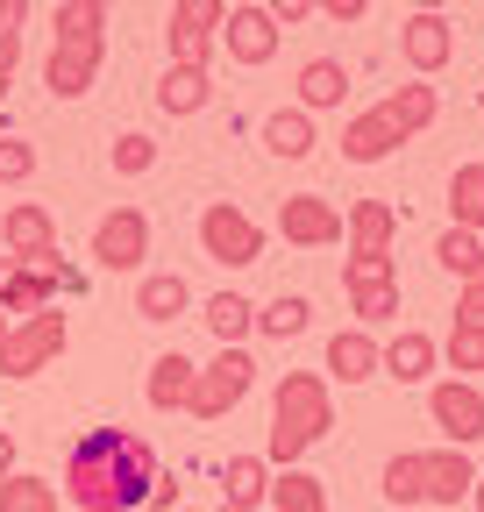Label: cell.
Here are the masks:
<instances>
[{"instance_id": "obj_25", "label": "cell", "mask_w": 484, "mask_h": 512, "mask_svg": "<svg viewBox=\"0 0 484 512\" xmlns=\"http://www.w3.org/2000/svg\"><path fill=\"white\" fill-rule=\"evenodd\" d=\"M214 100V72H186V64H171V72L157 79V107L164 114H200Z\"/></svg>"}, {"instance_id": "obj_14", "label": "cell", "mask_w": 484, "mask_h": 512, "mask_svg": "<svg viewBox=\"0 0 484 512\" xmlns=\"http://www.w3.org/2000/svg\"><path fill=\"white\" fill-rule=\"evenodd\" d=\"M278 43H285V29H278L264 8H228V22H221V50H228L235 64H271Z\"/></svg>"}, {"instance_id": "obj_38", "label": "cell", "mask_w": 484, "mask_h": 512, "mask_svg": "<svg viewBox=\"0 0 484 512\" xmlns=\"http://www.w3.org/2000/svg\"><path fill=\"white\" fill-rule=\"evenodd\" d=\"M456 328H484V271L463 278V292H456Z\"/></svg>"}, {"instance_id": "obj_43", "label": "cell", "mask_w": 484, "mask_h": 512, "mask_svg": "<svg viewBox=\"0 0 484 512\" xmlns=\"http://www.w3.org/2000/svg\"><path fill=\"white\" fill-rule=\"evenodd\" d=\"M0 22H8V29H22V22H29V0H0Z\"/></svg>"}, {"instance_id": "obj_6", "label": "cell", "mask_w": 484, "mask_h": 512, "mask_svg": "<svg viewBox=\"0 0 484 512\" xmlns=\"http://www.w3.org/2000/svg\"><path fill=\"white\" fill-rule=\"evenodd\" d=\"M221 22H228V0H171V64L186 72H207L214 50H221Z\"/></svg>"}, {"instance_id": "obj_13", "label": "cell", "mask_w": 484, "mask_h": 512, "mask_svg": "<svg viewBox=\"0 0 484 512\" xmlns=\"http://www.w3.org/2000/svg\"><path fill=\"white\" fill-rule=\"evenodd\" d=\"M399 57L413 64L420 79H435L442 64L456 57V29H449V15H406V22H399Z\"/></svg>"}, {"instance_id": "obj_48", "label": "cell", "mask_w": 484, "mask_h": 512, "mask_svg": "<svg viewBox=\"0 0 484 512\" xmlns=\"http://www.w3.org/2000/svg\"><path fill=\"white\" fill-rule=\"evenodd\" d=\"M221 512H257V505H221Z\"/></svg>"}, {"instance_id": "obj_16", "label": "cell", "mask_w": 484, "mask_h": 512, "mask_svg": "<svg viewBox=\"0 0 484 512\" xmlns=\"http://www.w3.org/2000/svg\"><path fill=\"white\" fill-rule=\"evenodd\" d=\"M321 377H328V384H371V377H385L371 328H342V335L328 342V370H321Z\"/></svg>"}, {"instance_id": "obj_1", "label": "cell", "mask_w": 484, "mask_h": 512, "mask_svg": "<svg viewBox=\"0 0 484 512\" xmlns=\"http://www.w3.org/2000/svg\"><path fill=\"white\" fill-rule=\"evenodd\" d=\"M157 484V448L129 427H86L65 448V498L79 512H136Z\"/></svg>"}, {"instance_id": "obj_21", "label": "cell", "mask_w": 484, "mask_h": 512, "mask_svg": "<svg viewBox=\"0 0 484 512\" xmlns=\"http://www.w3.org/2000/svg\"><path fill=\"white\" fill-rule=\"evenodd\" d=\"M378 114H385V121L399 128V136H406V143H413V136H420V128H435V114H442V100H435V86H420V79H413V86H399V93H385V100H378Z\"/></svg>"}, {"instance_id": "obj_27", "label": "cell", "mask_w": 484, "mask_h": 512, "mask_svg": "<svg viewBox=\"0 0 484 512\" xmlns=\"http://www.w3.org/2000/svg\"><path fill=\"white\" fill-rule=\"evenodd\" d=\"M271 512H328V484L314 470H278L271 477Z\"/></svg>"}, {"instance_id": "obj_19", "label": "cell", "mask_w": 484, "mask_h": 512, "mask_svg": "<svg viewBox=\"0 0 484 512\" xmlns=\"http://www.w3.org/2000/svg\"><path fill=\"white\" fill-rule=\"evenodd\" d=\"M314 114L307 107H278V114H264V150L271 157H285V164H299V157H314Z\"/></svg>"}, {"instance_id": "obj_34", "label": "cell", "mask_w": 484, "mask_h": 512, "mask_svg": "<svg viewBox=\"0 0 484 512\" xmlns=\"http://www.w3.org/2000/svg\"><path fill=\"white\" fill-rule=\"evenodd\" d=\"M150 164H157V143L143 136V128H129V136H114V171H121V178H143Z\"/></svg>"}, {"instance_id": "obj_24", "label": "cell", "mask_w": 484, "mask_h": 512, "mask_svg": "<svg viewBox=\"0 0 484 512\" xmlns=\"http://www.w3.org/2000/svg\"><path fill=\"white\" fill-rule=\"evenodd\" d=\"M200 320L214 328V342H221V349H242V335L257 328V306L242 299V292H214V299L200 306Z\"/></svg>"}, {"instance_id": "obj_53", "label": "cell", "mask_w": 484, "mask_h": 512, "mask_svg": "<svg viewBox=\"0 0 484 512\" xmlns=\"http://www.w3.org/2000/svg\"><path fill=\"white\" fill-rule=\"evenodd\" d=\"M477 107H484V100H477Z\"/></svg>"}, {"instance_id": "obj_23", "label": "cell", "mask_w": 484, "mask_h": 512, "mask_svg": "<svg viewBox=\"0 0 484 512\" xmlns=\"http://www.w3.org/2000/svg\"><path fill=\"white\" fill-rule=\"evenodd\" d=\"M349 93V64L342 57H314V64H299V107L321 114V107H342Z\"/></svg>"}, {"instance_id": "obj_2", "label": "cell", "mask_w": 484, "mask_h": 512, "mask_svg": "<svg viewBox=\"0 0 484 512\" xmlns=\"http://www.w3.org/2000/svg\"><path fill=\"white\" fill-rule=\"evenodd\" d=\"M107 22H114V0H65L57 8V43L43 57V86L50 100H86L100 64H107Z\"/></svg>"}, {"instance_id": "obj_36", "label": "cell", "mask_w": 484, "mask_h": 512, "mask_svg": "<svg viewBox=\"0 0 484 512\" xmlns=\"http://www.w3.org/2000/svg\"><path fill=\"white\" fill-rule=\"evenodd\" d=\"M399 278V256H349L342 264V285H392Z\"/></svg>"}, {"instance_id": "obj_37", "label": "cell", "mask_w": 484, "mask_h": 512, "mask_svg": "<svg viewBox=\"0 0 484 512\" xmlns=\"http://www.w3.org/2000/svg\"><path fill=\"white\" fill-rule=\"evenodd\" d=\"M22 178H36V150L22 136H0V185H22Z\"/></svg>"}, {"instance_id": "obj_50", "label": "cell", "mask_w": 484, "mask_h": 512, "mask_svg": "<svg viewBox=\"0 0 484 512\" xmlns=\"http://www.w3.org/2000/svg\"><path fill=\"white\" fill-rule=\"evenodd\" d=\"M8 86H15V79H0V100H8Z\"/></svg>"}, {"instance_id": "obj_49", "label": "cell", "mask_w": 484, "mask_h": 512, "mask_svg": "<svg viewBox=\"0 0 484 512\" xmlns=\"http://www.w3.org/2000/svg\"><path fill=\"white\" fill-rule=\"evenodd\" d=\"M8 328H15V320H8V313H0V335H8Z\"/></svg>"}, {"instance_id": "obj_26", "label": "cell", "mask_w": 484, "mask_h": 512, "mask_svg": "<svg viewBox=\"0 0 484 512\" xmlns=\"http://www.w3.org/2000/svg\"><path fill=\"white\" fill-rule=\"evenodd\" d=\"M449 228H484V164H456L449 171Z\"/></svg>"}, {"instance_id": "obj_32", "label": "cell", "mask_w": 484, "mask_h": 512, "mask_svg": "<svg viewBox=\"0 0 484 512\" xmlns=\"http://www.w3.org/2000/svg\"><path fill=\"white\" fill-rule=\"evenodd\" d=\"M435 264H442L449 278H477V271H484V242H477L470 228H442V235H435Z\"/></svg>"}, {"instance_id": "obj_12", "label": "cell", "mask_w": 484, "mask_h": 512, "mask_svg": "<svg viewBox=\"0 0 484 512\" xmlns=\"http://www.w3.org/2000/svg\"><path fill=\"white\" fill-rule=\"evenodd\" d=\"M0 249H8L15 264L57 256V221H50V207H36V200H15L8 214H0Z\"/></svg>"}, {"instance_id": "obj_51", "label": "cell", "mask_w": 484, "mask_h": 512, "mask_svg": "<svg viewBox=\"0 0 484 512\" xmlns=\"http://www.w3.org/2000/svg\"><path fill=\"white\" fill-rule=\"evenodd\" d=\"M428 512H442V505H428Z\"/></svg>"}, {"instance_id": "obj_45", "label": "cell", "mask_w": 484, "mask_h": 512, "mask_svg": "<svg viewBox=\"0 0 484 512\" xmlns=\"http://www.w3.org/2000/svg\"><path fill=\"white\" fill-rule=\"evenodd\" d=\"M406 8H413V15H442V0H406Z\"/></svg>"}, {"instance_id": "obj_15", "label": "cell", "mask_w": 484, "mask_h": 512, "mask_svg": "<svg viewBox=\"0 0 484 512\" xmlns=\"http://www.w3.org/2000/svg\"><path fill=\"white\" fill-rule=\"evenodd\" d=\"M435 356H442V342H435V335L399 328V335L378 349V370H385L392 384H428V377H435Z\"/></svg>"}, {"instance_id": "obj_52", "label": "cell", "mask_w": 484, "mask_h": 512, "mask_svg": "<svg viewBox=\"0 0 484 512\" xmlns=\"http://www.w3.org/2000/svg\"><path fill=\"white\" fill-rule=\"evenodd\" d=\"M178 512H186V505H178Z\"/></svg>"}, {"instance_id": "obj_8", "label": "cell", "mask_w": 484, "mask_h": 512, "mask_svg": "<svg viewBox=\"0 0 484 512\" xmlns=\"http://www.w3.org/2000/svg\"><path fill=\"white\" fill-rule=\"evenodd\" d=\"M143 256H150V214L143 207L100 214V228H93V264L100 271H143Z\"/></svg>"}, {"instance_id": "obj_42", "label": "cell", "mask_w": 484, "mask_h": 512, "mask_svg": "<svg viewBox=\"0 0 484 512\" xmlns=\"http://www.w3.org/2000/svg\"><path fill=\"white\" fill-rule=\"evenodd\" d=\"M150 505H157V512H178V477H164V470H157V484H150Z\"/></svg>"}, {"instance_id": "obj_35", "label": "cell", "mask_w": 484, "mask_h": 512, "mask_svg": "<svg viewBox=\"0 0 484 512\" xmlns=\"http://www.w3.org/2000/svg\"><path fill=\"white\" fill-rule=\"evenodd\" d=\"M442 356H449V370H456V377H463V370H484V328H449Z\"/></svg>"}, {"instance_id": "obj_47", "label": "cell", "mask_w": 484, "mask_h": 512, "mask_svg": "<svg viewBox=\"0 0 484 512\" xmlns=\"http://www.w3.org/2000/svg\"><path fill=\"white\" fill-rule=\"evenodd\" d=\"M470 498H477V512H484V470H477V484H470Z\"/></svg>"}, {"instance_id": "obj_5", "label": "cell", "mask_w": 484, "mask_h": 512, "mask_svg": "<svg viewBox=\"0 0 484 512\" xmlns=\"http://www.w3.org/2000/svg\"><path fill=\"white\" fill-rule=\"evenodd\" d=\"M250 384H257V356H250V349H221L214 363H200L186 413H193V420H228L242 399H250Z\"/></svg>"}, {"instance_id": "obj_39", "label": "cell", "mask_w": 484, "mask_h": 512, "mask_svg": "<svg viewBox=\"0 0 484 512\" xmlns=\"http://www.w3.org/2000/svg\"><path fill=\"white\" fill-rule=\"evenodd\" d=\"M264 15H271L278 29H299V22L314 15V0H264Z\"/></svg>"}, {"instance_id": "obj_46", "label": "cell", "mask_w": 484, "mask_h": 512, "mask_svg": "<svg viewBox=\"0 0 484 512\" xmlns=\"http://www.w3.org/2000/svg\"><path fill=\"white\" fill-rule=\"evenodd\" d=\"M8 278H15V256H8V249H0V285H8Z\"/></svg>"}, {"instance_id": "obj_3", "label": "cell", "mask_w": 484, "mask_h": 512, "mask_svg": "<svg viewBox=\"0 0 484 512\" xmlns=\"http://www.w3.org/2000/svg\"><path fill=\"white\" fill-rule=\"evenodd\" d=\"M335 427V399H328V377L321 370H285L278 399H271V434H264V463L299 470L314 441H328Z\"/></svg>"}, {"instance_id": "obj_31", "label": "cell", "mask_w": 484, "mask_h": 512, "mask_svg": "<svg viewBox=\"0 0 484 512\" xmlns=\"http://www.w3.org/2000/svg\"><path fill=\"white\" fill-rule=\"evenodd\" d=\"M50 299H57V292H50V285H43V278H36L29 264H15V278H8V285H0V313H8V320H29V313H50Z\"/></svg>"}, {"instance_id": "obj_9", "label": "cell", "mask_w": 484, "mask_h": 512, "mask_svg": "<svg viewBox=\"0 0 484 512\" xmlns=\"http://www.w3.org/2000/svg\"><path fill=\"white\" fill-rule=\"evenodd\" d=\"M278 235H285L292 249H328V242L349 235V221H342L335 200H321V192H292V200L278 207Z\"/></svg>"}, {"instance_id": "obj_41", "label": "cell", "mask_w": 484, "mask_h": 512, "mask_svg": "<svg viewBox=\"0 0 484 512\" xmlns=\"http://www.w3.org/2000/svg\"><path fill=\"white\" fill-rule=\"evenodd\" d=\"M15 64H22V29L0 22V79H15Z\"/></svg>"}, {"instance_id": "obj_7", "label": "cell", "mask_w": 484, "mask_h": 512, "mask_svg": "<svg viewBox=\"0 0 484 512\" xmlns=\"http://www.w3.org/2000/svg\"><path fill=\"white\" fill-rule=\"evenodd\" d=\"M200 249L214 256V264H228V271H250V264H264V228L235 200H214L200 214Z\"/></svg>"}, {"instance_id": "obj_17", "label": "cell", "mask_w": 484, "mask_h": 512, "mask_svg": "<svg viewBox=\"0 0 484 512\" xmlns=\"http://www.w3.org/2000/svg\"><path fill=\"white\" fill-rule=\"evenodd\" d=\"M349 256H392V235H399V214L385 200H356L349 214Z\"/></svg>"}, {"instance_id": "obj_40", "label": "cell", "mask_w": 484, "mask_h": 512, "mask_svg": "<svg viewBox=\"0 0 484 512\" xmlns=\"http://www.w3.org/2000/svg\"><path fill=\"white\" fill-rule=\"evenodd\" d=\"M314 15H328V22H363V15H371V0H314Z\"/></svg>"}, {"instance_id": "obj_10", "label": "cell", "mask_w": 484, "mask_h": 512, "mask_svg": "<svg viewBox=\"0 0 484 512\" xmlns=\"http://www.w3.org/2000/svg\"><path fill=\"white\" fill-rule=\"evenodd\" d=\"M428 413H435V427L449 434V448L484 441V392H477L470 377H442L435 392H428Z\"/></svg>"}, {"instance_id": "obj_30", "label": "cell", "mask_w": 484, "mask_h": 512, "mask_svg": "<svg viewBox=\"0 0 484 512\" xmlns=\"http://www.w3.org/2000/svg\"><path fill=\"white\" fill-rule=\"evenodd\" d=\"M0 512H57V484L29 477V470H8L0 477Z\"/></svg>"}, {"instance_id": "obj_28", "label": "cell", "mask_w": 484, "mask_h": 512, "mask_svg": "<svg viewBox=\"0 0 484 512\" xmlns=\"http://www.w3.org/2000/svg\"><path fill=\"white\" fill-rule=\"evenodd\" d=\"M221 484H228V505H264L271 498V463L264 456H228Z\"/></svg>"}, {"instance_id": "obj_29", "label": "cell", "mask_w": 484, "mask_h": 512, "mask_svg": "<svg viewBox=\"0 0 484 512\" xmlns=\"http://www.w3.org/2000/svg\"><path fill=\"white\" fill-rule=\"evenodd\" d=\"M307 320H314L307 292H278L271 306H257V335H271V342H292V335H307Z\"/></svg>"}, {"instance_id": "obj_20", "label": "cell", "mask_w": 484, "mask_h": 512, "mask_svg": "<svg viewBox=\"0 0 484 512\" xmlns=\"http://www.w3.org/2000/svg\"><path fill=\"white\" fill-rule=\"evenodd\" d=\"M193 377H200V363H193V356L164 349V356L150 363V384H143V399H150L157 413H171V406H186V399H193Z\"/></svg>"}, {"instance_id": "obj_44", "label": "cell", "mask_w": 484, "mask_h": 512, "mask_svg": "<svg viewBox=\"0 0 484 512\" xmlns=\"http://www.w3.org/2000/svg\"><path fill=\"white\" fill-rule=\"evenodd\" d=\"M8 470H15V434L0 427V477H8Z\"/></svg>"}, {"instance_id": "obj_22", "label": "cell", "mask_w": 484, "mask_h": 512, "mask_svg": "<svg viewBox=\"0 0 484 512\" xmlns=\"http://www.w3.org/2000/svg\"><path fill=\"white\" fill-rule=\"evenodd\" d=\"M186 306H193V285L178 278V271H143L136 278V313L143 320H178Z\"/></svg>"}, {"instance_id": "obj_11", "label": "cell", "mask_w": 484, "mask_h": 512, "mask_svg": "<svg viewBox=\"0 0 484 512\" xmlns=\"http://www.w3.org/2000/svg\"><path fill=\"white\" fill-rule=\"evenodd\" d=\"M470 484H477L470 448H420V505L456 512V498H470Z\"/></svg>"}, {"instance_id": "obj_4", "label": "cell", "mask_w": 484, "mask_h": 512, "mask_svg": "<svg viewBox=\"0 0 484 512\" xmlns=\"http://www.w3.org/2000/svg\"><path fill=\"white\" fill-rule=\"evenodd\" d=\"M65 342H72V328H65V313H29V320H15L8 335H0V377H43L57 356H65Z\"/></svg>"}, {"instance_id": "obj_33", "label": "cell", "mask_w": 484, "mask_h": 512, "mask_svg": "<svg viewBox=\"0 0 484 512\" xmlns=\"http://www.w3.org/2000/svg\"><path fill=\"white\" fill-rule=\"evenodd\" d=\"M342 292H349V306H356V328H378V320L399 313V278H392V285H342Z\"/></svg>"}, {"instance_id": "obj_18", "label": "cell", "mask_w": 484, "mask_h": 512, "mask_svg": "<svg viewBox=\"0 0 484 512\" xmlns=\"http://www.w3.org/2000/svg\"><path fill=\"white\" fill-rule=\"evenodd\" d=\"M399 143H406V136H399V128H392L378 107H371V114H356V121L342 128V157H349V164H385Z\"/></svg>"}]
</instances>
